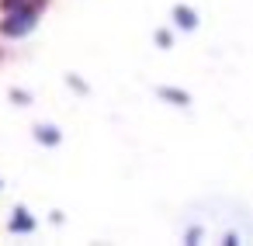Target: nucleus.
Instances as JSON below:
<instances>
[{
  "instance_id": "obj_1",
  "label": "nucleus",
  "mask_w": 253,
  "mask_h": 246,
  "mask_svg": "<svg viewBox=\"0 0 253 246\" xmlns=\"http://www.w3.org/2000/svg\"><path fill=\"white\" fill-rule=\"evenodd\" d=\"M42 4H45V0H39V4H25V7H14V11H7V18H4V25H0V32H4L7 39H21V35H28V32L35 28L39 14H42Z\"/></svg>"
},
{
  "instance_id": "obj_6",
  "label": "nucleus",
  "mask_w": 253,
  "mask_h": 246,
  "mask_svg": "<svg viewBox=\"0 0 253 246\" xmlns=\"http://www.w3.org/2000/svg\"><path fill=\"white\" fill-rule=\"evenodd\" d=\"M163 97H170V101H177V104H187V94H177V90H160Z\"/></svg>"
},
{
  "instance_id": "obj_4",
  "label": "nucleus",
  "mask_w": 253,
  "mask_h": 246,
  "mask_svg": "<svg viewBox=\"0 0 253 246\" xmlns=\"http://www.w3.org/2000/svg\"><path fill=\"white\" fill-rule=\"evenodd\" d=\"M35 135H39V142H49V146H56V142H59V132H56V128H49V125L35 128Z\"/></svg>"
},
{
  "instance_id": "obj_3",
  "label": "nucleus",
  "mask_w": 253,
  "mask_h": 246,
  "mask_svg": "<svg viewBox=\"0 0 253 246\" xmlns=\"http://www.w3.org/2000/svg\"><path fill=\"white\" fill-rule=\"evenodd\" d=\"M173 18H177L180 28H194V25H198V14L187 11V7H173Z\"/></svg>"
},
{
  "instance_id": "obj_5",
  "label": "nucleus",
  "mask_w": 253,
  "mask_h": 246,
  "mask_svg": "<svg viewBox=\"0 0 253 246\" xmlns=\"http://www.w3.org/2000/svg\"><path fill=\"white\" fill-rule=\"evenodd\" d=\"M4 11H14V7H25V4H39V0H0Z\"/></svg>"
},
{
  "instance_id": "obj_2",
  "label": "nucleus",
  "mask_w": 253,
  "mask_h": 246,
  "mask_svg": "<svg viewBox=\"0 0 253 246\" xmlns=\"http://www.w3.org/2000/svg\"><path fill=\"white\" fill-rule=\"evenodd\" d=\"M32 229H35V222L28 218V211H25V208H18V211H14V218H11V232H32Z\"/></svg>"
}]
</instances>
